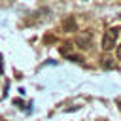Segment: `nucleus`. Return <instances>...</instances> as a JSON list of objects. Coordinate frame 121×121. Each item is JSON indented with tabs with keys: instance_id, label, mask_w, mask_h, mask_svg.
Wrapping results in <instances>:
<instances>
[{
	"instance_id": "3",
	"label": "nucleus",
	"mask_w": 121,
	"mask_h": 121,
	"mask_svg": "<svg viewBox=\"0 0 121 121\" xmlns=\"http://www.w3.org/2000/svg\"><path fill=\"white\" fill-rule=\"evenodd\" d=\"M117 57H119V60H121V45H119V49H117Z\"/></svg>"
},
{
	"instance_id": "1",
	"label": "nucleus",
	"mask_w": 121,
	"mask_h": 121,
	"mask_svg": "<svg viewBox=\"0 0 121 121\" xmlns=\"http://www.w3.org/2000/svg\"><path fill=\"white\" fill-rule=\"evenodd\" d=\"M117 36H119V28L113 26V28H108V30H106V34H104V38H102V47H104V51H110V49L115 47Z\"/></svg>"
},
{
	"instance_id": "2",
	"label": "nucleus",
	"mask_w": 121,
	"mask_h": 121,
	"mask_svg": "<svg viewBox=\"0 0 121 121\" xmlns=\"http://www.w3.org/2000/svg\"><path fill=\"white\" fill-rule=\"evenodd\" d=\"M64 28H66L68 32H72V30H76V21H74V19L70 17V19H68V21L64 23Z\"/></svg>"
}]
</instances>
